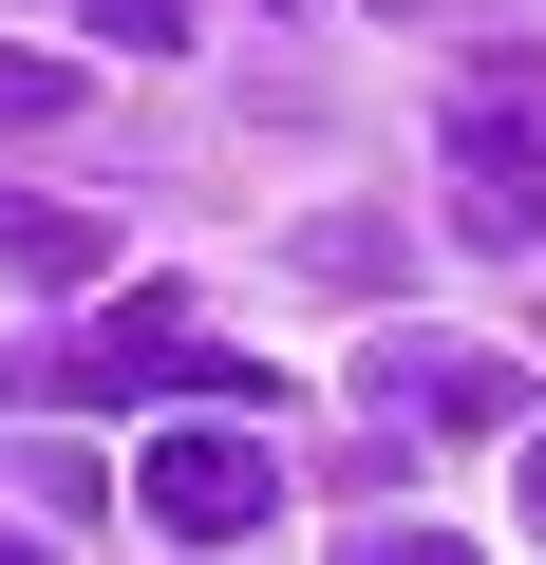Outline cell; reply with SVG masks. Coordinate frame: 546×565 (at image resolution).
Segmentation results:
<instances>
[{"instance_id": "cell-1", "label": "cell", "mask_w": 546, "mask_h": 565, "mask_svg": "<svg viewBox=\"0 0 546 565\" xmlns=\"http://www.w3.org/2000/svg\"><path fill=\"white\" fill-rule=\"evenodd\" d=\"M39 396L57 415H132V396H207V415H264V359L207 340L170 282H132V302H95L76 340H39Z\"/></svg>"}, {"instance_id": "cell-2", "label": "cell", "mask_w": 546, "mask_h": 565, "mask_svg": "<svg viewBox=\"0 0 546 565\" xmlns=\"http://www.w3.org/2000/svg\"><path fill=\"white\" fill-rule=\"evenodd\" d=\"M433 170H452V226H471V245H546V57H527V39L452 57Z\"/></svg>"}, {"instance_id": "cell-3", "label": "cell", "mask_w": 546, "mask_h": 565, "mask_svg": "<svg viewBox=\"0 0 546 565\" xmlns=\"http://www.w3.org/2000/svg\"><path fill=\"white\" fill-rule=\"evenodd\" d=\"M132 490H151V527L245 546V527H264V490H283V452H264L245 415H207V434H151V452H132Z\"/></svg>"}, {"instance_id": "cell-4", "label": "cell", "mask_w": 546, "mask_h": 565, "mask_svg": "<svg viewBox=\"0 0 546 565\" xmlns=\"http://www.w3.org/2000/svg\"><path fill=\"white\" fill-rule=\"evenodd\" d=\"M358 396H377V434H508V359H471V340H377Z\"/></svg>"}, {"instance_id": "cell-5", "label": "cell", "mask_w": 546, "mask_h": 565, "mask_svg": "<svg viewBox=\"0 0 546 565\" xmlns=\"http://www.w3.org/2000/svg\"><path fill=\"white\" fill-rule=\"evenodd\" d=\"M0 490H20V527H76V509H114V471H95V452H57V434H20V452H0Z\"/></svg>"}, {"instance_id": "cell-6", "label": "cell", "mask_w": 546, "mask_h": 565, "mask_svg": "<svg viewBox=\"0 0 546 565\" xmlns=\"http://www.w3.org/2000/svg\"><path fill=\"white\" fill-rule=\"evenodd\" d=\"M114 245L76 226V207H0V282H95Z\"/></svg>"}, {"instance_id": "cell-7", "label": "cell", "mask_w": 546, "mask_h": 565, "mask_svg": "<svg viewBox=\"0 0 546 565\" xmlns=\"http://www.w3.org/2000/svg\"><path fill=\"white\" fill-rule=\"evenodd\" d=\"M57 114H76V76H57V57H20V39H0V132H57Z\"/></svg>"}, {"instance_id": "cell-8", "label": "cell", "mask_w": 546, "mask_h": 565, "mask_svg": "<svg viewBox=\"0 0 546 565\" xmlns=\"http://www.w3.org/2000/svg\"><path fill=\"white\" fill-rule=\"evenodd\" d=\"M76 20H95V39H132V57H151V39H189V0H76Z\"/></svg>"}, {"instance_id": "cell-9", "label": "cell", "mask_w": 546, "mask_h": 565, "mask_svg": "<svg viewBox=\"0 0 546 565\" xmlns=\"http://www.w3.org/2000/svg\"><path fill=\"white\" fill-rule=\"evenodd\" d=\"M340 565H471V546H452V527H358Z\"/></svg>"}, {"instance_id": "cell-10", "label": "cell", "mask_w": 546, "mask_h": 565, "mask_svg": "<svg viewBox=\"0 0 546 565\" xmlns=\"http://www.w3.org/2000/svg\"><path fill=\"white\" fill-rule=\"evenodd\" d=\"M0 565H57V546H39V527H0Z\"/></svg>"}, {"instance_id": "cell-11", "label": "cell", "mask_w": 546, "mask_h": 565, "mask_svg": "<svg viewBox=\"0 0 546 565\" xmlns=\"http://www.w3.org/2000/svg\"><path fill=\"white\" fill-rule=\"evenodd\" d=\"M527 527H546V434H527Z\"/></svg>"}]
</instances>
